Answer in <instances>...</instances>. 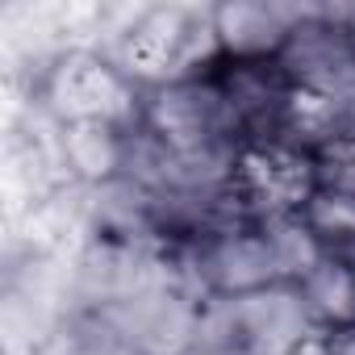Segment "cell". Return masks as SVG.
I'll return each instance as SVG.
<instances>
[{
	"label": "cell",
	"mask_w": 355,
	"mask_h": 355,
	"mask_svg": "<svg viewBox=\"0 0 355 355\" xmlns=\"http://www.w3.org/2000/svg\"><path fill=\"white\" fill-rule=\"evenodd\" d=\"M109 59L142 88H167L201 80L222 63L218 34H214V5H155L142 9L121 34Z\"/></svg>",
	"instance_id": "1"
},
{
	"label": "cell",
	"mask_w": 355,
	"mask_h": 355,
	"mask_svg": "<svg viewBox=\"0 0 355 355\" xmlns=\"http://www.w3.org/2000/svg\"><path fill=\"white\" fill-rule=\"evenodd\" d=\"M322 189V163L288 138H243L230 150L226 209L234 222L297 218Z\"/></svg>",
	"instance_id": "2"
},
{
	"label": "cell",
	"mask_w": 355,
	"mask_h": 355,
	"mask_svg": "<svg viewBox=\"0 0 355 355\" xmlns=\"http://www.w3.org/2000/svg\"><path fill=\"white\" fill-rule=\"evenodd\" d=\"M42 105L55 125H121L138 130L142 121V88L109 59V51H63L42 71Z\"/></svg>",
	"instance_id": "3"
},
{
	"label": "cell",
	"mask_w": 355,
	"mask_h": 355,
	"mask_svg": "<svg viewBox=\"0 0 355 355\" xmlns=\"http://www.w3.org/2000/svg\"><path fill=\"white\" fill-rule=\"evenodd\" d=\"M214 71L201 76V80H184V84H167V88L142 92V121H138V130L155 146H163L171 159L230 155L234 142H239Z\"/></svg>",
	"instance_id": "4"
},
{
	"label": "cell",
	"mask_w": 355,
	"mask_h": 355,
	"mask_svg": "<svg viewBox=\"0 0 355 355\" xmlns=\"http://www.w3.org/2000/svg\"><path fill=\"white\" fill-rule=\"evenodd\" d=\"M189 276L201 297H247L288 284L263 222H222L189 247Z\"/></svg>",
	"instance_id": "5"
},
{
	"label": "cell",
	"mask_w": 355,
	"mask_h": 355,
	"mask_svg": "<svg viewBox=\"0 0 355 355\" xmlns=\"http://www.w3.org/2000/svg\"><path fill=\"white\" fill-rule=\"evenodd\" d=\"M113 334L134 355H193L201 293L184 284L155 280L105 309Z\"/></svg>",
	"instance_id": "6"
},
{
	"label": "cell",
	"mask_w": 355,
	"mask_h": 355,
	"mask_svg": "<svg viewBox=\"0 0 355 355\" xmlns=\"http://www.w3.org/2000/svg\"><path fill=\"white\" fill-rule=\"evenodd\" d=\"M309 9L293 5H214V34L226 63H280L284 46L293 42V30L301 26Z\"/></svg>",
	"instance_id": "7"
},
{
	"label": "cell",
	"mask_w": 355,
	"mask_h": 355,
	"mask_svg": "<svg viewBox=\"0 0 355 355\" xmlns=\"http://www.w3.org/2000/svg\"><path fill=\"white\" fill-rule=\"evenodd\" d=\"M130 134L121 125H59V146H63V163L71 167L76 180L92 184V189H109L117 180H125L130 167Z\"/></svg>",
	"instance_id": "8"
},
{
	"label": "cell",
	"mask_w": 355,
	"mask_h": 355,
	"mask_svg": "<svg viewBox=\"0 0 355 355\" xmlns=\"http://www.w3.org/2000/svg\"><path fill=\"white\" fill-rule=\"evenodd\" d=\"M297 288H301V301H305L313 326H322V330L355 326V272L343 255L326 251V259L305 280H297Z\"/></svg>",
	"instance_id": "9"
},
{
	"label": "cell",
	"mask_w": 355,
	"mask_h": 355,
	"mask_svg": "<svg viewBox=\"0 0 355 355\" xmlns=\"http://www.w3.org/2000/svg\"><path fill=\"white\" fill-rule=\"evenodd\" d=\"M301 218L326 243V251H351L355 247V189L322 184Z\"/></svg>",
	"instance_id": "10"
},
{
	"label": "cell",
	"mask_w": 355,
	"mask_h": 355,
	"mask_svg": "<svg viewBox=\"0 0 355 355\" xmlns=\"http://www.w3.org/2000/svg\"><path fill=\"white\" fill-rule=\"evenodd\" d=\"M318 163H322V184L355 189V134H347V138H338L330 150H322Z\"/></svg>",
	"instance_id": "11"
},
{
	"label": "cell",
	"mask_w": 355,
	"mask_h": 355,
	"mask_svg": "<svg viewBox=\"0 0 355 355\" xmlns=\"http://www.w3.org/2000/svg\"><path fill=\"white\" fill-rule=\"evenodd\" d=\"M288 355H334V330H322V326H318V330H309V334L288 351Z\"/></svg>",
	"instance_id": "12"
},
{
	"label": "cell",
	"mask_w": 355,
	"mask_h": 355,
	"mask_svg": "<svg viewBox=\"0 0 355 355\" xmlns=\"http://www.w3.org/2000/svg\"><path fill=\"white\" fill-rule=\"evenodd\" d=\"M334 355H355V326L334 330Z\"/></svg>",
	"instance_id": "13"
},
{
	"label": "cell",
	"mask_w": 355,
	"mask_h": 355,
	"mask_svg": "<svg viewBox=\"0 0 355 355\" xmlns=\"http://www.w3.org/2000/svg\"><path fill=\"white\" fill-rule=\"evenodd\" d=\"M209 355H255V351H247V347H226V351H209Z\"/></svg>",
	"instance_id": "14"
}]
</instances>
